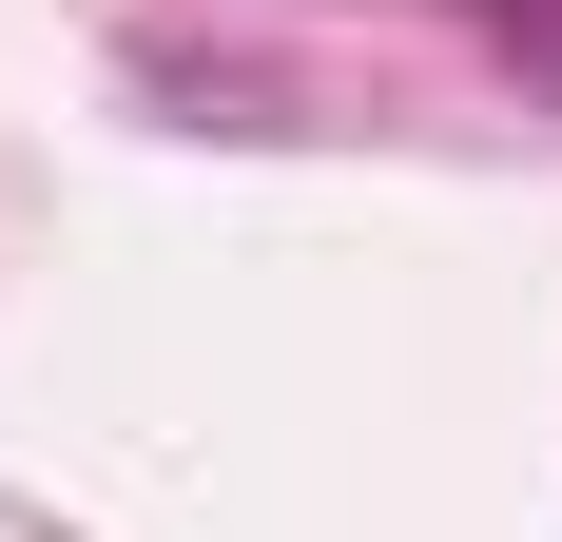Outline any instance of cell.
Segmentation results:
<instances>
[{"label":"cell","instance_id":"1","mask_svg":"<svg viewBox=\"0 0 562 542\" xmlns=\"http://www.w3.org/2000/svg\"><path fill=\"white\" fill-rule=\"evenodd\" d=\"M485 20H505V39H543V58H562V0H485Z\"/></svg>","mask_w":562,"mask_h":542}]
</instances>
